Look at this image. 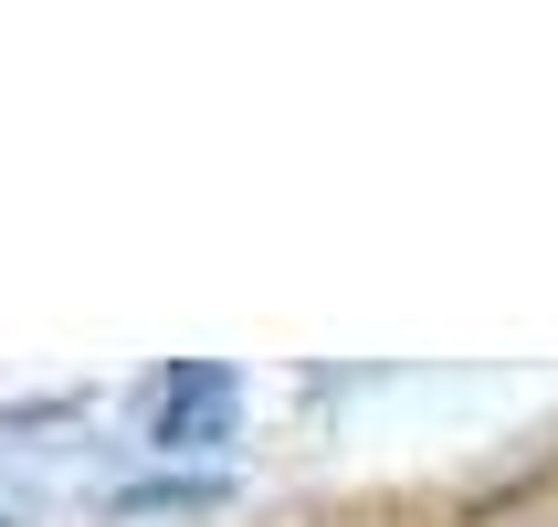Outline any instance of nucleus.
I'll use <instances>...</instances> for the list:
<instances>
[{
  "mask_svg": "<svg viewBox=\"0 0 558 527\" xmlns=\"http://www.w3.org/2000/svg\"><path fill=\"white\" fill-rule=\"evenodd\" d=\"M232 433V380L221 370H169L148 391V443H211Z\"/></svg>",
  "mask_w": 558,
  "mask_h": 527,
  "instance_id": "nucleus-1",
  "label": "nucleus"
}]
</instances>
